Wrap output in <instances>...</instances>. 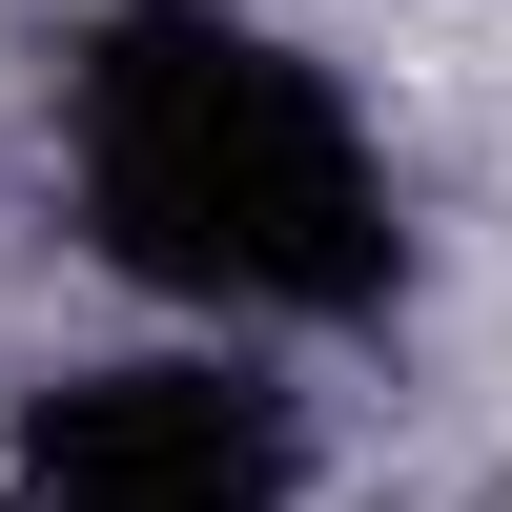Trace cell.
Masks as SVG:
<instances>
[{"mask_svg":"<svg viewBox=\"0 0 512 512\" xmlns=\"http://www.w3.org/2000/svg\"><path fill=\"white\" fill-rule=\"evenodd\" d=\"M82 226L205 308H369L390 287V185H369L328 62L205 21V0H123L82 41Z\"/></svg>","mask_w":512,"mask_h":512,"instance_id":"6da1fadb","label":"cell"},{"mask_svg":"<svg viewBox=\"0 0 512 512\" xmlns=\"http://www.w3.org/2000/svg\"><path fill=\"white\" fill-rule=\"evenodd\" d=\"M41 512H287V431L226 369H82L21 431Z\"/></svg>","mask_w":512,"mask_h":512,"instance_id":"7a4b0ae2","label":"cell"}]
</instances>
